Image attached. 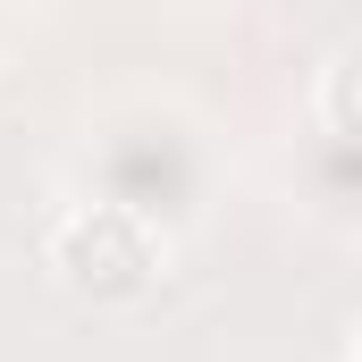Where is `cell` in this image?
Instances as JSON below:
<instances>
[{
    "mask_svg": "<svg viewBox=\"0 0 362 362\" xmlns=\"http://www.w3.org/2000/svg\"><path fill=\"white\" fill-rule=\"evenodd\" d=\"M51 270L85 303H135L160 286V228H144L118 202H76L51 228Z\"/></svg>",
    "mask_w": 362,
    "mask_h": 362,
    "instance_id": "7a4b0ae2",
    "label": "cell"
},
{
    "mask_svg": "<svg viewBox=\"0 0 362 362\" xmlns=\"http://www.w3.org/2000/svg\"><path fill=\"white\" fill-rule=\"evenodd\" d=\"M93 202H118V211H135L144 228H185L194 211H202V194H211V152H202V135L185 127V118H160V110H144V118H118L101 144H93Z\"/></svg>",
    "mask_w": 362,
    "mask_h": 362,
    "instance_id": "6da1fadb",
    "label": "cell"
}]
</instances>
